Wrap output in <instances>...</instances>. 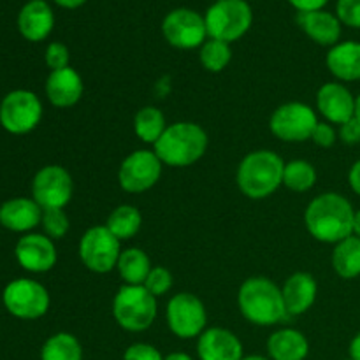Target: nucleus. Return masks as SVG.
Segmentation results:
<instances>
[{"label": "nucleus", "mask_w": 360, "mask_h": 360, "mask_svg": "<svg viewBox=\"0 0 360 360\" xmlns=\"http://www.w3.org/2000/svg\"><path fill=\"white\" fill-rule=\"evenodd\" d=\"M210 146L207 132L193 122H176L165 129L155 143L153 151L169 167H190L206 155Z\"/></svg>", "instance_id": "obj_3"}, {"label": "nucleus", "mask_w": 360, "mask_h": 360, "mask_svg": "<svg viewBox=\"0 0 360 360\" xmlns=\"http://www.w3.org/2000/svg\"><path fill=\"white\" fill-rule=\"evenodd\" d=\"M164 39L178 49L200 48L207 41L206 20L202 14L186 7L172 9L162 21Z\"/></svg>", "instance_id": "obj_14"}, {"label": "nucleus", "mask_w": 360, "mask_h": 360, "mask_svg": "<svg viewBox=\"0 0 360 360\" xmlns=\"http://www.w3.org/2000/svg\"><path fill=\"white\" fill-rule=\"evenodd\" d=\"M112 316L123 330L143 333L157 319V297L143 285H122L112 299Z\"/></svg>", "instance_id": "obj_5"}, {"label": "nucleus", "mask_w": 360, "mask_h": 360, "mask_svg": "<svg viewBox=\"0 0 360 360\" xmlns=\"http://www.w3.org/2000/svg\"><path fill=\"white\" fill-rule=\"evenodd\" d=\"M238 306L250 323L273 327L288 319L281 288L266 276H253L243 281L238 292Z\"/></svg>", "instance_id": "obj_2"}, {"label": "nucleus", "mask_w": 360, "mask_h": 360, "mask_svg": "<svg viewBox=\"0 0 360 360\" xmlns=\"http://www.w3.org/2000/svg\"><path fill=\"white\" fill-rule=\"evenodd\" d=\"M56 6L63 7V9H77L83 4H86V0H55Z\"/></svg>", "instance_id": "obj_42"}, {"label": "nucleus", "mask_w": 360, "mask_h": 360, "mask_svg": "<svg viewBox=\"0 0 360 360\" xmlns=\"http://www.w3.org/2000/svg\"><path fill=\"white\" fill-rule=\"evenodd\" d=\"M348 354H350L352 360H360V333L354 336V340L350 341V348H348Z\"/></svg>", "instance_id": "obj_41"}, {"label": "nucleus", "mask_w": 360, "mask_h": 360, "mask_svg": "<svg viewBox=\"0 0 360 360\" xmlns=\"http://www.w3.org/2000/svg\"><path fill=\"white\" fill-rule=\"evenodd\" d=\"M330 262L334 273L343 280H354L360 276V238L352 234L350 238L334 245Z\"/></svg>", "instance_id": "obj_26"}, {"label": "nucleus", "mask_w": 360, "mask_h": 360, "mask_svg": "<svg viewBox=\"0 0 360 360\" xmlns=\"http://www.w3.org/2000/svg\"><path fill=\"white\" fill-rule=\"evenodd\" d=\"M319 115L304 102H285L278 105L269 118V129L283 143H304L311 139Z\"/></svg>", "instance_id": "obj_9"}, {"label": "nucleus", "mask_w": 360, "mask_h": 360, "mask_svg": "<svg viewBox=\"0 0 360 360\" xmlns=\"http://www.w3.org/2000/svg\"><path fill=\"white\" fill-rule=\"evenodd\" d=\"M285 162L276 151L255 150L246 155L236 172V181L245 197L262 200L283 185Z\"/></svg>", "instance_id": "obj_4"}, {"label": "nucleus", "mask_w": 360, "mask_h": 360, "mask_svg": "<svg viewBox=\"0 0 360 360\" xmlns=\"http://www.w3.org/2000/svg\"><path fill=\"white\" fill-rule=\"evenodd\" d=\"M42 120V102L34 91L13 90L0 102V125L13 136H25Z\"/></svg>", "instance_id": "obj_10"}, {"label": "nucleus", "mask_w": 360, "mask_h": 360, "mask_svg": "<svg viewBox=\"0 0 360 360\" xmlns=\"http://www.w3.org/2000/svg\"><path fill=\"white\" fill-rule=\"evenodd\" d=\"M172 283H174V280H172L171 271L162 266H153L143 287L155 297H162V295H165L171 290Z\"/></svg>", "instance_id": "obj_33"}, {"label": "nucleus", "mask_w": 360, "mask_h": 360, "mask_svg": "<svg viewBox=\"0 0 360 360\" xmlns=\"http://www.w3.org/2000/svg\"><path fill=\"white\" fill-rule=\"evenodd\" d=\"M297 25L319 46L333 48L340 42L341 21L338 20L336 14L329 11L319 9L309 11V13H297Z\"/></svg>", "instance_id": "obj_22"}, {"label": "nucleus", "mask_w": 360, "mask_h": 360, "mask_svg": "<svg viewBox=\"0 0 360 360\" xmlns=\"http://www.w3.org/2000/svg\"><path fill=\"white\" fill-rule=\"evenodd\" d=\"M77 253L88 271L108 274L116 269L122 255V241L105 225H95L83 234L77 245Z\"/></svg>", "instance_id": "obj_7"}, {"label": "nucleus", "mask_w": 360, "mask_h": 360, "mask_svg": "<svg viewBox=\"0 0 360 360\" xmlns=\"http://www.w3.org/2000/svg\"><path fill=\"white\" fill-rule=\"evenodd\" d=\"M288 2L297 9V13H309V11L323 9L329 0H288Z\"/></svg>", "instance_id": "obj_39"}, {"label": "nucleus", "mask_w": 360, "mask_h": 360, "mask_svg": "<svg viewBox=\"0 0 360 360\" xmlns=\"http://www.w3.org/2000/svg\"><path fill=\"white\" fill-rule=\"evenodd\" d=\"M326 65L341 83L360 81V42L343 41L329 48Z\"/></svg>", "instance_id": "obj_23"}, {"label": "nucleus", "mask_w": 360, "mask_h": 360, "mask_svg": "<svg viewBox=\"0 0 360 360\" xmlns=\"http://www.w3.org/2000/svg\"><path fill=\"white\" fill-rule=\"evenodd\" d=\"M285 308L288 316H299L308 313L313 308L319 295V283L315 276L304 271L290 274L281 287Z\"/></svg>", "instance_id": "obj_19"}, {"label": "nucleus", "mask_w": 360, "mask_h": 360, "mask_svg": "<svg viewBox=\"0 0 360 360\" xmlns=\"http://www.w3.org/2000/svg\"><path fill=\"white\" fill-rule=\"evenodd\" d=\"M347 360H352V359H347Z\"/></svg>", "instance_id": "obj_47"}, {"label": "nucleus", "mask_w": 360, "mask_h": 360, "mask_svg": "<svg viewBox=\"0 0 360 360\" xmlns=\"http://www.w3.org/2000/svg\"><path fill=\"white\" fill-rule=\"evenodd\" d=\"M336 139H338V132L336 129H334V125H330V123L327 122H319V125H316L315 130H313L311 139L309 141H313L319 148H330L334 146Z\"/></svg>", "instance_id": "obj_37"}, {"label": "nucleus", "mask_w": 360, "mask_h": 360, "mask_svg": "<svg viewBox=\"0 0 360 360\" xmlns=\"http://www.w3.org/2000/svg\"><path fill=\"white\" fill-rule=\"evenodd\" d=\"M41 360H83V347L70 333H56L44 341Z\"/></svg>", "instance_id": "obj_29"}, {"label": "nucleus", "mask_w": 360, "mask_h": 360, "mask_svg": "<svg viewBox=\"0 0 360 360\" xmlns=\"http://www.w3.org/2000/svg\"><path fill=\"white\" fill-rule=\"evenodd\" d=\"M164 360H193L190 357L188 354H185V352H172V354L165 355Z\"/></svg>", "instance_id": "obj_43"}, {"label": "nucleus", "mask_w": 360, "mask_h": 360, "mask_svg": "<svg viewBox=\"0 0 360 360\" xmlns=\"http://www.w3.org/2000/svg\"><path fill=\"white\" fill-rule=\"evenodd\" d=\"M271 360H304L309 354L308 338L297 329L274 330L267 340Z\"/></svg>", "instance_id": "obj_24"}, {"label": "nucleus", "mask_w": 360, "mask_h": 360, "mask_svg": "<svg viewBox=\"0 0 360 360\" xmlns=\"http://www.w3.org/2000/svg\"><path fill=\"white\" fill-rule=\"evenodd\" d=\"M348 183H350V188L360 197V160L355 162L350 167V172H348Z\"/></svg>", "instance_id": "obj_40"}, {"label": "nucleus", "mask_w": 360, "mask_h": 360, "mask_svg": "<svg viewBox=\"0 0 360 360\" xmlns=\"http://www.w3.org/2000/svg\"><path fill=\"white\" fill-rule=\"evenodd\" d=\"M123 360H164V355L148 343H134L123 354Z\"/></svg>", "instance_id": "obj_36"}, {"label": "nucleus", "mask_w": 360, "mask_h": 360, "mask_svg": "<svg viewBox=\"0 0 360 360\" xmlns=\"http://www.w3.org/2000/svg\"><path fill=\"white\" fill-rule=\"evenodd\" d=\"M55 27V14L46 0H30L18 14V30L27 41L41 42Z\"/></svg>", "instance_id": "obj_21"}, {"label": "nucleus", "mask_w": 360, "mask_h": 360, "mask_svg": "<svg viewBox=\"0 0 360 360\" xmlns=\"http://www.w3.org/2000/svg\"><path fill=\"white\" fill-rule=\"evenodd\" d=\"M204 20L207 37L232 44L252 28L253 11L246 0H217L206 11Z\"/></svg>", "instance_id": "obj_6"}, {"label": "nucleus", "mask_w": 360, "mask_h": 360, "mask_svg": "<svg viewBox=\"0 0 360 360\" xmlns=\"http://www.w3.org/2000/svg\"><path fill=\"white\" fill-rule=\"evenodd\" d=\"M151 269L153 266L148 253L136 246L122 250V255L116 264V271L123 280V285H144Z\"/></svg>", "instance_id": "obj_25"}, {"label": "nucleus", "mask_w": 360, "mask_h": 360, "mask_svg": "<svg viewBox=\"0 0 360 360\" xmlns=\"http://www.w3.org/2000/svg\"><path fill=\"white\" fill-rule=\"evenodd\" d=\"M165 319L171 333L179 340H193L207 329L206 306L190 292H179L169 299Z\"/></svg>", "instance_id": "obj_11"}, {"label": "nucleus", "mask_w": 360, "mask_h": 360, "mask_svg": "<svg viewBox=\"0 0 360 360\" xmlns=\"http://www.w3.org/2000/svg\"><path fill=\"white\" fill-rule=\"evenodd\" d=\"M355 210L350 200L336 192L315 197L304 211L306 231L326 245H338L354 234Z\"/></svg>", "instance_id": "obj_1"}, {"label": "nucleus", "mask_w": 360, "mask_h": 360, "mask_svg": "<svg viewBox=\"0 0 360 360\" xmlns=\"http://www.w3.org/2000/svg\"><path fill=\"white\" fill-rule=\"evenodd\" d=\"M338 137H340L345 144H348V146H354V144L360 143V120L357 116H354L352 120L345 122L343 125H340Z\"/></svg>", "instance_id": "obj_38"}, {"label": "nucleus", "mask_w": 360, "mask_h": 360, "mask_svg": "<svg viewBox=\"0 0 360 360\" xmlns=\"http://www.w3.org/2000/svg\"><path fill=\"white\" fill-rule=\"evenodd\" d=\"M41 227L44 234L49 239H53V241L65 238V234L70 229V221L65 210H58V207L56 210H42Z\"/></svg>", "instance_id": "obj_32"}, {"label": "nucleus", "mask_w": 360, "mask_h": 360, "mask_svg": "<svg viewBox=\"0 0 360 360\" xmlns=\"http://www.w3.org/2000/svg\"><path fill=\"white\" fill-rule=\"evenodd\" d=\"M2 302L14 319L37 320L48 313L51 297L48 288L39 281L18 278L4 288Z\"/></svg>", "instance_id": "obj_8"}, {"label": "nucleus", "mask_w": 360, "mask_h": 360, "mask_svg": "<svg viewBox=\"0 0 360 360\" xmlns=\"http://www.w3.org/2000/svg\"><path fill=\"white\" fill-rule=\"evenodd\" d=\"M354 236L360 238V210L355 211V217H354Z\"/></svg>", "instance_id": "obj_44"}, {"label": "nucleus", "mask_w": 360, "mask_h": 360, "mask_svg": "<svg viewBox=\"0 0 360 360\" xmlns=\"http://www.w3.org/2000/svg\"><path fill=\"white\" fill-rule=\"evenodd\" d=\"M74 181L62 165H44L32 179V199L42 210H63L72 199Z\"/></svg>", "instance_id": "obj_13"}, {"label": "nucleus", "mask_w": 360, "mask_h": 360, "mask_svg": "<svg viewBox=\"0 0 360 360\" xmlns=\"http://www.w3.org/2000/svg\"><path fill=\"white\" fill-rule=\"evenodd\" d=\"M44 60L46 65L51 70L65 69V67H69L70 60L69 48H67L63 42H51V44H48V48H46Z\"/></svg>", "instance_id": "obj_35"}, {"label": "nucleus", "mask_w": 360, "mask_h": 360, "mask_svg": "<svg viewBox=\"0 0 360 360\" xmlns=\"http://www.w3.org/2000/svg\"><path fill=\"white\" fill-rule=\"evenodd\" d=\"M164 112L155 105H144L134 116V132L143 143L153 144L162 137L167 129Z\"/></svg>", "instance_id": "obj_28"}, {"label": "nucleus", "mask_w": 360, "mask_h": 360, "mask_svg": "<svg viewBox=\"0 0 360 360\" xmlns=\"http://www.w3.org/2000/svg\"><path fill=\"white\" fill-rule=\"evenodd\" d=\"M164 164L153 150H136L127 155L118 169V185L127 193H144L162 178Z\"/></svg>", "instance_id": "obj_12"}, {"label": "nucleus", "mask_w": 360, "mask_h": 360, "mask_svg": "<svg viewBox=\"0 0 360 360\" xmlns=\"http://www.w3.org/2000/svg\"><path fill=\"white\" fill-rule=\"evenodd\" d=\"M42 207L28 197H14L0 206V225L11 232L28 234L41 225Z\"/></svg>", "instance_id": "obj_20"}, {"label": "nucleus", "mask_w": 360, "mask_h": 360, "mask_svg": "<svg viewBox=\"0 0 360 360\" xmlns=\"http://www.w3.org/2000/svg\"><path fill=\"white\" fill-rule=\"evenodd\" d=\"M44 90L51 105L60 109L72 108L83 97V77L70 65L65 69L51 70L48 79H46Z\"/></svg>", "instance_id": "obj_18"}, {"label": "nucleus", "mask_w": 360, "mask_h": 360, "mask_svg": "<svg viewBox=\"0 0 360 360\" xmlns=\"http://www.w3.org/2000/svg\"><path fill=\"white\" fill-rule=\"evenodd\" d=\"M316 178H319V174H316V169L311 162L290 160L285 164L283 185L292 192H308L315 186Z\"/></svg>", "instance_id": "obj_30"}, {"label": "nucleus", "mask_w": 360, "mask_h": 360, "mask_svg": "<svg viewBox=\"0 0 360 360\" xmlns=\"http://www.w3.org/2000/svg\"><path fill=\"white\" fill-rule=\"evenodd\" d=\"M197 355L200 360H241L243 343L232 330L210 327L197 338Z\"/></svg>", "instance_id": "obj_17"}, {"label": "nucleus", "mask_w": 360, "mask_h": 360, "mask_svg": "<svg viewBox=\"0 0 360 360\" xmlns=\"http://www.w3.org/2000/svg\"><path fill=\"white\" fill-rule=\"evenodd\" d=\"M141 225H143V214L132 204H120L111 211L105 221V227L122 243L136 238L137 232L141 231Z\"/></svg>", "instance_id": "obj_27"}, {"label": "nucleus", "mask_w": 360, "mask_h": 360, "mask_svg": "<svg viewBox=\"0 0 360 360\" xmlns=\"http://www.w3.org/2000/svg\"><path fill=\"white\" fill-rule=\"evenodd\" d=\"M355 116L360 120V95L357 97V108H355Z\"/></svg>", "instance_id": "obj_46"}, {"label": "nucleus", "mask_w": 360, "mask_h": 360, "mask_svg": "<svg viewBox=\"0 0 360 360\" xmlns=\"http://www.w3.org/2000/svg\"><path fill=\"white\" fill-rule=\"evenodd\" d=\"M241 360H271V359L264 357V355H248V357H243Z\"/></svg>", "instance_id": "obj_45"}, {"label": "nucleus", "mask_w": 360, "mask_h": 360, "mask_svg": "<svg viewBox=\"0 0 360 360\" xmlns=\"http://www.w3.org/2000/svg\"><path fill=\"white\" fill-rule=\"evenodd\" d=\"M200 65L207 70V72L218 74L221 70L227 69V65L232 60V49L231 44L224 41H217V39H207L199 51Z\"/></svg>", "instance_id": "obj_31"}, {"label": "nucleus", "mask_w": 360, "mask_h": 360, "mask_svg": "<svg viewBox=\"0 0 360 360\" xmlns=\"http://www.w3.org/2000/svg\"><path fill=\"white\" fill-rule=\"evenodd\" d=\"M336 16L341 25L360 28V0H338Z\"/></svg>", "instance_id": "obj_34"}, {"label": "nucleus", "mask_w": 360, "mask_h": 360, "mask_svg": "<svg viewBox=\"0 0 360 360\" xmlns=\"http://www.w3.org/2000/svg\"><path fill=\"white\" fill-rule=\"evenodd\" d=\"M14 257H16L18 264L25 271L34 274H42L48 273V271H51L56 266L58 252H56L55 241L49 239L46 234L28 232L16 243Z\"/></svg>", "instance_id": "obj_15"}, {"label": "nucleus", "mask_w": 360, "mask_h": 360, "mask_svg": "<svg viewBox=\"0 0 360 360\" xmlns=\"http://www.w3.org/2000/svg\"><path fill=\"white\" fill-rule=\"evenodd\" d=\"M357 97L343 83H326L316 91V111L330 125H343L355 116Z\"/></svg>", "instance_id": "obj_16"}]
</instances>
